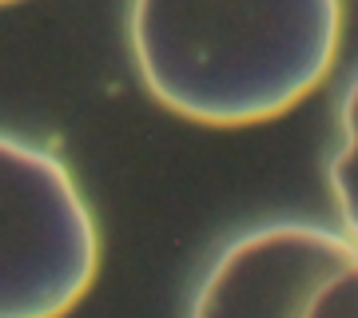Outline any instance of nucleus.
I'll return each mask as SVG.
<instances>
[{
    "mask_svg": "<svg viewBox=\"0 0 358 318\" xmlns=\"http://www.w3.org/2000/svg\"><path fill=\"white\" fill-rule=\"evenodd\" d=\"M338 127H343V147L334 152L327 175H331V195L343 219V235L358 247V76L343 92Z\"/></svg>",
    "mask_w": 358,
    "mask_h": 318,
    "instance_id": "obj_4",
    "label": "nucleus"
},
{
    "mask_svg": "<svg viewBox=\"0 0 358 318\" xmlns=\"http://www.w3.org/2000/svg\"><path fill=\"white\" fill-rule=\"evenodd\" d=\"M128 40L143 88L176 115L267 124L327 80L343 0H131Z\"/></svg>",
    "mask_w": 358,
    "mask_h": 318,
    "instance_id": "obj_1",
    "label": "nucleus"
},
{
    "mask_svg": "<svg viewBox=\"0 0 358 318\" xmlns=\"http://www.w3.org/2000/svg\"><path fill=\"white\" fill-rule=\"evenodd\" d=\"M0 4H16V0H0Z\"/></svg>",
    "mask_w": 358,
    "mask_h": 318,
    "instance_id": "obj_5",
    "label": "nucleus"
},
{
    "mask_svg": "<svg viewBox=\"0 0 358 318\" xmlns=\"http://www.w3.org/2000/svg\"><path fill=\"white\" fill-rule=\"evenodd\" d=\"M358 247L322 223H263L223 247L199 275L187 318H303L319 287Z\"/></svg>",
    "mask_w": 358,
    "mask_h": 318,
    "instance_id": "obj_3",
    "label": "nucleus"
},
{
    "mask_svg": "<svg viewBox=\"0 0 358 318\" xmlns=\"http://www.w3.org/2000/svg\"><path fill=\"white\" fill-rule=\"evenodd\" d=\"M100 270V231L48 147L0 131V318H64Z\"/></svg>",
    "mask_w": 358,
    "mask_h": 318,
    "instance_id": "obj_2",
    "label": "nucleus"
}]
</instances>
